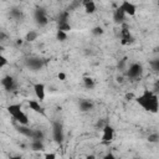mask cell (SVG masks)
Segmentation results:
<instances>
[{"label":"cell","mask_w":159,"mask_h":159,"mask_svg":"<svg viewBox=\"0 0 159 159\" xmlns=\"http://www.w3.org/2000/svg\"><path fill=\"white\" fill-rule=\"evenodd\" d=\"M114 138V128L109 124H106L103 128H102V143L104 144H108L113 140Z\"/></svg>","instance_id":"6"},{"label":"cell","mask_w":159,"mask_h":159,"mask_svg":"<svg viewBox=\"0 0 159 159\" xmlns=\"http://www.w3.org/2000/svg\"><path fill=\"white\" fill-rule=\"evenodd\" d=\"M6 65H7V60H6V57L1 53V48H0V68L4 67V66H6Z\"/></svg>","instance_id":"28"},{"label":"cell","mask_w":159,"mask_h":159,"mask_svg":"<svg viewBox=\"0 0 159 159\" xmlns=\"http://www.w3.org/2000/svg\"><path fill=\"white\" fill-rule=\"evenodd\" d=\"M43 138H45V134L41 129H34L32 137H31L32 140H43Z\"/></svg>","instance_id":"19"},{"label":"cell","mask_w":159,"mask_h":159,"mask_svg":"<svg viewBox=\"0 0 159 159\" xmlns=\"http://www.w3.org/2000/svg\"><path fill=\"white\" fill-rule=\"evenodd\" d=\"M7 113L21 125H27L29 124V117L27 114L21 109L20 104H10L6 107Z\"/></svg>","instance_id":"2"},{"label":"cell","mask_w":159,"mask_h":159,"mask_svg":"<svg viewBox=\"0 0 159 159\" xmlns=\"http://www.w3.org/2000/svg\"><path fill=\"white\" fill-rule=\"evenodd\" d=\"M86 159H96V157L93 154H88V155H86Z\"/></svg>","instance_id":"35"},{"label":"cell","mask_w":159,"mask_h":159,"mask_svg":"<svg viewBox=\"0 0 159 159\" xmlns=\"http://www.w3.org/2000/svg\"><path fill=\"white\" fill-rule=\"evenodd\" d=\"M52 137H53V140L57 143V144H61L65 139V134H63V128H62V124L60 122H53L52 123Z\"/></svg>","instance_id":"3"},{"label":"cell","mask_w":159,"mask_h":159,"mask_svg":"<svg viewBox=\"0 0 159 159\" xmlns=\"http://www.w3.org/2000/svg\"><path fill=\"white\" fill-rule=\"evenodd\" d=\"M68 17H70V11L67 10H63L58 14V17H57V22L58 24H63V22H68Z\"/></svg>","instance_id":"17"},{"label":"cell","mask_w":159,"mask_h":159,"mask_svg":"<svg viewBox=\"0 0 159 159\" xmlns=\"http://www.w3.org/2000/svg\"><path fill=\"white\" fill-rule=\"evenodd\" d=\"M34 92L36 98L39 99V102H43L45 101V96H46V87L43 83H35L34 84Z\"/></svg>","instance_id":"9"},{"label":"cell","mask_w":159,"mask_h":159,"mask_svg":"<svg viewBox=\"0 0 159 159\" xmlns=\"http://www.w3.org/2000/svg\"><path fill=\"white\" fill-rule=\"evenodd\" d=\"M43 159H57V155L55 153H46Z\"/></svg>","instance_id":"31"},{"label":"cell","mask_w":159,"mask_h":159,"mask_svg":"<svg viewBox=\"0 0 159 159\" xmlns=\"http://www.w3.org/2000/svg\"><path fill=\"white\" fill-rule=\"evenodd\" d=\"M71 25H70V22H63V24H58V26H57V30H60V31H63V32H68V31H71Z\"/></svg>","instance_id":"22"},{"label":"cell","mask_w":159,"mask_h":159,"mask_svg":"<svg viewBox=\"0 0 159 159\" xmlns=\"http://www.w3.org/2000/svg\"><path fill=\"white\" fill-rule=\"evenodd\" d=\"M10 159H22V158H21L20 155H14V157H11Z\"/></svg>","instance_id":"36"},{"label":"cell","mask_w":159,"mask_h":159,"mask_svg":"<svg viewBox=\"0 0 159 159\" xmlns=\"http://www.w3.org/2000/svg\"><path fill=\"white\" fill-rule=\"evenodd\" d=\"M103 159H117V158H116V155H114L113 153H107V154L103 157Z\"/></svg>","instance_id":"33"},{"label":"cell","mask_w":159,"mask_h":159,"mask_svg":"<svg viewBox=\"0 0 159 159\" xmlns=\"http://www.w3.org/2000/svg\"><path fill=\"white\" fill-rule=\"evenodd\" d=\"M125 99H128V101L134 99V94H133V93H127V94H125Z\"/></svg>","instance_id":"34"},{"label":"cell","mask_w":159,"mask_h":159,"mask_svg":"<svg viewBox=\"0 0 159 159\" xmlns=\"http://www.w3.org/2000/svg\"><path fill=\"white\" fill-rule=\"evenodd\" d=\"M37 37H39V32H37V31H35V30H30V31L26 34L25 40H26V41H29V42H32V41H35Z\"/></svg>","instance_id":"20"},{"label":"cell","mask_w":159,"mask_h":159,"mask_svg":"<svg viewBox=\"0 0 159 159\" xmlns=\"http://www.w3.org/2000/svg\"><path fill=\"white\" fill-rule=\"evenodd\" d=\"M125 63H127V57H123L122 60H119V62H118V70H124V66H125Z\"/></svg>","instance_id":"29"},{"label":"cell","mask_w":159,"mask_h":159,"mask_svg":"<svg viewBox=\"0 0 159 159\" xmlns=\"http://www.w3.org/2000/svg\"><path fill=\"white\" fill-rule=\"evenodd\" d=\"M148 140H149V143H157V142L159 140V134H158V133H152V134H149Z\"/></svg>","instance_id":"24"},{"label":"cell","mask_w":159,"mask_h":159,"mask_svg":"<svg viewBox=\"0 0 159 159\" xmlns=\"http://www.w3.org/2000/svg\"><path fill=\"white\" fill-rule=\"evenodd\" d=\"M93 108V103L91 101H87V99H82L80 101V109L82 112H88Z\"/></svg>","instance_id":"16"},{"label":"cell","mask_w":159,"mask_h":159,"mask_svg":"<svg viewBox=\"0 0 159 159\" xmlns=\"http://www.w3.org/2000/svg\"><path fill=\"white\" fill-rule=\"evenodd\" d=\"M70 159H73V158H70Z\"/></svg>","instance_id":"39"},{"label":"cell","mask_w":159,"mask_h":159,"mask_svg":"<svg viewBox=\"0 0 159 159\" xmlns=\"http://www.w3.org/2000/svg\"><path fill=\"white\" fill-rule=\"evenodd\" d=\"M82 5V2L81 1H72L71 2V5L68 6V9H67V11H71V10H75L76 7H78V6H81Z\"/></svg>","instance_id":"26"},{"label":"cell","mask_w":159,"mask_h":159,"mask_svg":"<svg viewBox=\"0 0 159 159\" xmlns=\"http://www.w3.org/2000/svg\"><path fill=\"white\" fill-rule=\"evenodd\" d=\"M57 77H58L60 81H66V73L65 72H58Z\"/></svg>","instance_id":"32"},{"label":"cell","mask_w":159,"mask_h":159,"mask_svg":"<svg viewBox=\"0 0 159 159\" xmlns=\"http://www.w3.org/2000/svg\"><path fill=\"white\" fill-rule=\"evenodd\" d=\"M149 65H150L152 70H154V71H158V70H159V60H158V58L152 60V61L149 62Z\"/></svg>","instance_id":"25"},{"label":"cell","mask_w":159,"mask_h":159,"mask_svg":"<svg viewBox=\"0 0 159 159\" xmlns=\"http://www.w3.org/2000/svg\"><path fill=\"white\" fill-rule=\"evenodd\" d=\"M56 39H57L58 41L63 42V41H66V40H67V34H66V32H63V31L57 30V32H56Z\"/></svg>","instance_id":"23"},{"label":"cell","mask_w":159,"mask_h":159,"mask_svg":"<svg viewBox=\"0 0 159 159\" xmlns=\"http://www.w3.org/2000/svg\"><path fill=\"white\" fill-rule=\"evenodd\" d=\"M16 129H17V132H19L20 134H22V135H25V137H27V138H31V137H32L34 129L29 128L27 125H21V124H19V125L16 127Z\"/></svg>","instance_id":"14"},{"label":"cell","mask_w":159,"mask_h":159,"mask_svg":"<svg viewBox=\"0 0 159 159\" xmlns=\"http://www.w3.org/2000/svg\"><path fill=\"white\" fill-rule=\"evenodd\" d=\"M92 34H93L94 36L102 35V34H103V29H102L101 26H96V27H93V29H92Z\"/></svg>","instance_id":"27"},{"label":"cell","mask_w":159,"mask_h":159,"mask_svg":"<svg viewBox=\"0 0 159 159\" xmlns=\"http://www.w3.org/2000/svg\"><path fill=\"white\" fill-rule=\"evenodd\" d=\"M1 84H2V87L5 88V91H7V92L14 91V88L16 87L15 80H14V77H11V76H5V77L1 80Z\"/></svg>","instance_id":"10"},{"label":"cell","mask_w":159,"mask_h":159,"mask_svg":"<svg viewBox=\"0 0 159 159\" xmlns=\"http://www.w3.org/2000/svg\"><path fill=\"white\" fill-rule=\"evenodd\" d=\"M119 7L123 10V12L125 15H129V16H134L137 12V6L130 1H122Z\"/></svg>","instance_id":"8"},{"label":"cell","mask_w":159,"mask_h":159,"mask_svg":"<svg viewBox=\"0 0 159 159\" xmlns=\"http://www.w3.org/2000/svg\"><path fill=\"white\" fill-rule=\"evenodd\" d=\"M34 15H35V21H36V24H37L40 27L47 25L48 20H47V15H46V10H45V9L37 7V9L35 10Z\"/></svg>","instance_id":"4"},{"label":"cell","mask_w":159,"mask_h":159,"mask_svg":"<svg viewBox=\"0 0 159 159\" xmlns=\"http://www.w3.org/2000/svg\"><path fill=\"white\" fill-rule=\"evenodd\" d=\"M120 37H122V45H129L134 41V37L132 36L130 34V30H129V26L123 22L122 24V30H120Z\"/></svg>","instance_id":"5"},{"label":"cell","mask_w":159,"mask_h":159,"mask_svg":"<svg viewBox=\"0 0 159 159\" xmlns=\"http://www.w3.org/2000/svg\"><path fill=\"white\" fill-rule=\"evenodd\" d=\"M82 5L84 6V10L87 14H93L96 10H97V6H96V2L92 1V0H84L82 2Z\"/></svg>","instance_id":"13"},{"label":"cell","mask_w":159,"mask_h":159,"mask_svg":"<svg viewBox=\"0 0 159 159\" xmlns=\"http://www.w3.org/2000/svg\"><path fill=\"white\" fill-rule=\"evenodd\" d=\"M30 148L35 152H39V150H43L45 149V145L42 143V140H32L31 144H30Z\"/></svg>","instance_id":"18"},{"label":"cell","mask_w":159,"mask_h":159,"mask_svg":"<svg viewBox=\"0 0 159 159\" xmlns=\"http://www.w3.org/2000/svg\"><path fill=\"white\" fill-rule=\"evenodd\" d=\"M137 101V103L144 109V111H148V112H152V113H157L158 109H159V99H158V96L155 92L150 91V89H144L143 93L134 98Z\"/></svg>","instance_id":"1"},{"label":"cell","mask_w":159,"mask_h":159,"mask_svg":"<svg viewBox=\"0 0 159 159\" xmlns=\"http://www.w3.org/2000/svg\"><path fill=\"white\" fill-rule=\"evenodd\" d=\"M113 20H114V22H116V24H119V25H122L123 22H125V14L123 12V10H122L119 6L114 10Z\"/></svg>","instance_id":"12"},{"label":"cell","mask_w":159,"mask_h":159,"mask_svg":"<svg viewBox=\"0 0 159 159\" xmlns=\"http://www.w3.org/2000/svg\"><path fill=\"white\" fill-rule=\"evenodd\" d=\"M11 16H14V17H16V19H20V17L22 16V14H21L20 10L14 9V10H11Z\"/></svg>","instance_id":"30"},{"label":"cell","mask_w":159,"mask_h":159,"mask_svg":"<svg viewBox=\"0 0 159 159\" xmlns=\"http://www.w3.org/2000/svg\"><path fill=\"white\" fill-rule=\"evenodd\" d=\"M16 43H17V45H21V43H22V40H21V39H19V40L16 41Z\"/></svg>","instance_id":"37"},{"label":"cell","mask_w":159,"mask_h":159,"mask_svg":"<svg viewBox=\"0 0 159 159\" xmlns=\"http://www.w3.org/2000/svg\"><path fill=\"white\" fill-rule=\"evenodd\" d=\"M133 159H138V158H133Z\"/></svg>","instance_id":"38"},{"label":"cell","mask_w":159,"mask_h":159,"mask_svg":"<svg viewBox=\"0 0 159 159\" xmlns=\"http://www.w3.org/2000/svg\"><path fill=\"white\" fill-rule=\"evenodd\" d=\"M27 66L31 70H40L42 67V61L40 58H30L27 61Z\"/></svg>","instance_id":"15"},{"label":"cell","mask_w":159,"mask_h":159,"mask_svg":"<svg viewBox=\"0 0 159 159\" xmlns=\"http://www.w3.org/2000/svg\"><path fill=\"white\" fill-rule=\"evenodd\" d=\"M142 72H143V66L140 63L134 62V63H132L129 66V68L127 71V76L129 78H137V77H139L142 75Z\"/></svg>","instance_id":"7"},{"label":"cell","mask_w":159,"mask_h":159,"mask_svg":"<svg viewBox=\"0 0 159 159\" xmlns=\"http://www.w3.org/2000/svg\"><path fill=\"white\" fill-rule=\"evenodd\" d=\"M29 107H30V109H32L35 113H39V114H41V116H46L45 108L40 104V102H39V101L30 99V101H29Z\"/></svg>","instance_id":"11"},{"label":"cell","mask_w":159,"mask_h":159,"mask_svg":"<svg viewBox=\"0 0 159 159\" xmlns=\"http://www.w3.org/2000/svg\"><path fill=\"white\" fill-rule=\"evenodd\" d=\"M83 84H84L86 88L92 89V88H94V80L92 77L86 76V77H83Z\"/></svg>","instance_id":"21"}]
</instances>
